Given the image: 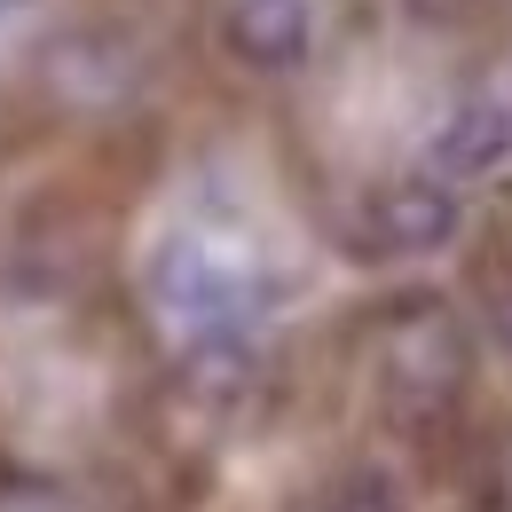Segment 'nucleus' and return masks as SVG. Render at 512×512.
Instances as JSON below:
<instances>
[{"label": "nucleus", "mask_w": 512, "mask_h": 512, "mask_svg": "<svg viewBox=\"0 0 512 512\" xmlns=\"http://www.w3.org/2000/svg\"><path fill=\"white\" fill-rule=\"evenodd\" d=\"M142 292L182 347H245L253 323L276 308V260L245 221L174 213L142 253Z\"/></svg>", "instance_id": "nucleus-1"}, {"label": "nucleus", "mask_w": 512, "mask_h": 512, "mask_svg": "<svg viewBox=\"0 0 512 512\" xmlns=\"http://www.w3.org/2000/svg\"><path fill=\"white\" fill-rule=\"evenodd\" d=\"M316 24L323 0H221V32L253 71H300L316 56Z\"/></svg>", "instance_id": "nucleus-4"}, {"label": "nucleus", "mask_w": 512, "mask_h": 512, "mask_svg": "<svg viewBox=\"0 0 512 512\" xmlns=\"http://www.w3.org/2000/svg\"><path fill=\"white\" fill-rule=\"evenodd\" d=\"M489 331H497V347L512 355V284H497V300H489Z\"/></svg>", "instance_id": "nucleus-7"}, {"label": "nucleus", "mask_w": 512, "mask_h": 512, "mask_svg": "<svg viewBox=\"0 0 512 512\" xmlns=\"http://www.w3.org/2000/svg\"><path fill=\"white\" fill-rule=\"evenodd\" d=\"M323 512H402V489L386 481L379 465H355V473H339L323 489Z\"/></svg>", "instance_id": "nucleus-6"}, {"label": "nucleus", "mask_w": 512, "mask_h": 512, "mask_svg": "<svg viewBox=\"0 0 512 512\" xmlns=\"http://www.w3.org/2000/svg\"><path fill=\"white\" fill-rule=\"evenodd\" d=\"M32 8H40V0H0V32H8V24H24Z\"/></svg>", "instance_id": "nucleus-8"}, {"label": "nucleus", "mask_w": 512, "mask_h": 512, "mask_svg": "<svg viewBox=\"0 0 512 512\" xmlns=\"http://www.w3.org/2000/svg\"><path fill=\"white\" fill-rule=\"evenodd\" d=\"M363 237L371 253H442L457 237V190L418 174V182H386L371 205H363Z\"/></svg>", "instance_id": "nucleus-5"}, {"label": "nucleus", "mask_w": 512, "mask_h": 512, "mask_svg": "<svg viewBox=\"0 0 512 512\" xmlns=\"http://www.w3.org/2000/svg\"><path fill=\"white\" fill-rule=\"evenodd\" d=\"M379 371H386V394L402 410H442L449 394L465 386V331L434 300H410L379 339Z\"/></svg>", "instance_id": "nucleus-2"}, {"label": "nucleus", "mask_w": 512, "mask_h": 512, "mask_svg": "<svg viewBox=\"0 0 512 512\" xmlns=\"http://www.w3.org/2000/svg\"><path fill=\"white\" fill-rule=\"evenodd\" d=\"M512 166V103L505 95H465L457 111L434 119L426 134V174L434 182H489V174H505Z\"/></svg>", "instance_id": "nucleus-3"}]
</instances>
